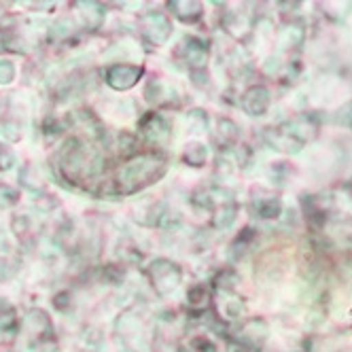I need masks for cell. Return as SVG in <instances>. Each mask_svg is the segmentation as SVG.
<instances>
[{
	"label": "cell",
	"mask_w": 352,
	"mask_h": 352,
	"mask_svg": "<svg viewBox=\"0 0 352 352\" xmlns=\"http://www.w3.org/2000/svg\"><path fill=\"white\" fill-rule=\"evenodd\" d=\"M166 157L160 153H136L128 162H125L115 176V193L121 195H132L148 185L157 183L166 174Z\"/></svg>",
	"instance_id": "obj_1"
},
{
	"label": "cell",
	"mask_w": 352,
	"mask_h": 352,
	"mask_svg": "<svg viewBox=\"0 0 352 352\" xmlns=\"http://www.w3.org/2000/svg\"><path fill=\"white\" fill-rule=\"evenodd\" d=\"M104 168V157L100 151L85 144L81 138H68L60 151L58 157V170L70 183H87L94 181L96 176Z\"/></svg>",
	"instance_id": "obj_2"
},
{
	"label": "cell",
	"mask_w": 352,
	"mask_h": 352,
	"mask_svg": "<svg viewBox=\"0 0 352 352\" xmlns=\"http://www.w3.org/2000/svg\"><path fill=\"white\" fill-rule=\"evenodd\" d=\"M146 278L153 287V291L162 297L174 293L183 283V270L179 263H174L170 259H153L146 265Z\"/></svg>",
	"instance_id": "obj_3"
},
{
	"label": "cell",
	"mask_w": 352,
	"mask_h": 352,
	"mask_svg": "<svg viewBox=\"0 0 352 352\" xmlns=\"http://www.w3.org/2000/svg\"><path fill=\"white\" fill-rule=\"evenodd\" d=\"M138 130L142 138L153 146H166L172 140V128L170 123L160 113H146L138 121Z\"/></svg>",
	"instance_id": "obj_4"
},
{
	"label": "cell",
	"mask_w": 352,
	"mask_h": 352,
	"mask_svg": "<svg viewBox=\"0 0 352 352\" xmlns=\"http://www.w3.org/2000/svg\"><path fill=\"white\" fill-rule=\"evenodd\" d=\"M144 74L142 66H134V64H113L107 68L104 81L109 87H113L115 91H128L132 89Z\"/></svg>",
	"instance_id": "obj_5"
},
{
	"label": "cell",
	"mask_w": 352,
	"mask_h": 352,
	"mask_svg": "<svg viewBox=\"0 0 352 352\" xmlns=\"http://www.w3.org/2000/svg\"><path fill=\"white\" fill-rule=\"evenodd\" d=\"M21 331L30 342H47L54 336V322L43 310H30L21 320Z\"/></svg>",
	"instance_id": "obj_6"
},
{
	"label": "cell",
	"mask_w": 352,
	"mask_h": 352,
	"mask_svg": "<svg viewBox=\"0 0 352 352\" xmlns=\"http://www.w3.org/2000/svg\"><path fill=\"white\" fill-rule=\"evenodd\" d=\"M140 26H142L144 38L148 43H153V45L166 43L170 38V34H172V23H170L168 15L160 13V11H151V13L142 15Z\"/></svg>",
	"instance_id": "obj_7"
},
{
	"label": "cell",
	"mask_w": 352,
	"mask_h": 352,
	"mask_svg": "<svg viewBox=\"0 0 352 352\" xmlns=\"http://www.w3.org/2000/svg\"><path fill=\"white\" fill-rule=\"evenodd\" d=\"M270 102H272L270 91H267L263 85L250 87V89H246L244 96H242V109H244V113L253 115V117L265 115V111L270 109Z\"/></svg>",
	"instance_id": "obj_8"
},
{
	"label": "cell",
	"mask_w": 352,
	"mask_h": 352,
	"mask_svg": "<svg viewBox=\"0 0 352 352\" xmlns=\"http://www.w3.org/2000/svg\"><path fill=\"white\" fill-rule=\"evenodd\" d=\"M183 54H185V62L189 64L191 72L204 70L206 60H208V43L199 41V38H189L183 43Z\"/></svg>",
	"instance_id": "obj_9"
},
{
	"label": "cell",
	"mask_w": 352,
	"mask_h": 352,
	"mask_svg": "<svg viewBox=\"0 0 352 352\" xmlns=\"http://www.w3.org/2000/svg\"><path fill=\"white\" fill-rule=\"evenodd\" d=\"M253 210L257 217L261 219H276L283 210V204L280 199L276 197L274 193H267V191H255L253 195Z\"/></svg>",
	"instance_id": "obj_10"
},
{
	"label": "cell",
	"mask_w": 352,
	"mask_h": 352,
	"mask_svg": "<svg viewBox=\"0 0 352 352\" xmlns=\"http://www.w3.org/2000/svg\"><path fill=\"white\" fill-rule=\"evenodd\" d=\"M168 7L174 13V17H179L185 23H195L204 13L202 3H195V0H172Z\"/></svg>",
	"instance_id": "obj_11"
},
{
	"label": "cell",
	"mask_w": 352,
	"mask_h": 352,
	"mask_svg": "<svg viewBox=\"0 0 352 352\" xmlns=\"http://www.w3.org/2000/svg\"><path fill=\"white\" fill-rule=\"evenodd\" d=\"M77 13H79V19L85 28L89 30H96L102 26V21H104V15H107V9L102 5H98V3H79L77 5Z\"/></svg>",
	"instance_id": "obj_12"
},
{
	"label": "cell",
	"mask_w": 352,
	"mask_h": 352,
	"mask_svg": "<svg viewBox=\"0 0 352 352\" xmlns=\"http://www.w3.org/2000/svg\"><path fill=\"white\" fill-rule=\"evenodd\" d=\"M117 333L123 340H138L140 333H142V322H140V318L134 316V314H130V312H123L117 318Z\"/></svg>",
	"instance_id": "obj_13"
},
{
	"label": "cell",
	"mask_w": 352,
	"mask_h": 352,
	"mask_svg": "<svg viewBox=\"0 0 352 352\" xmlns=\"http://www.w3.org/2000/svg\"><path fill=\"white\" fill-rule=\"evenodd\" d=\"M187 306L191 312L199 314L210 306V293L204 285H195L187 291Z\"/></svg>",
	"instance_id": "obj_14"
},
{
	"label": "cell",
	"mask_w": 352,
	"mask_h": 352,
	"mask_svg": "<svg viewBox=\"0 0 352 352\" xmlns=\"http://www.w3.org/2000/svg\"><path fill=\"white\" fill-rule=\"evenodd\" d=\"M183 162L193 168H202L208 162V148L202 142H187L183 151Z\"/></svg>",
	"instance_id": "obj_15"
},
{
	"label": "cell",
	"mask_w": 352,
	"mask_h": 352,
	"mask_svg": "<svg viewBox=\"0 0 352 352\" xmlns=\"http://www.w3.org/2000/svg\"><path fill=\"white\" fill-rule=\"evenodd\" d=\"M170 94H174V91H172L166 83H162V81H151V83L146 85V89H144L146 102L155 104V107H168V104H170V102H168Z\"/></svg>",
	"instance_id": "obj_16"
},
{
	"label": "cell",
	"mask_w": 352,
	"mask_h": 352,
	"mask_svg": "<svg viewBox=\"0 0 352 352\" xmlns=\"http://www.w3.org/2000/svg\"><path fill=\"white\" fill-rule=\"evenodd\" d=\"M19 327V318L15 308L9 304V301L0 299V333H11Z\"/></svg>",
	"instance_id": "obj_17"
},
{
	"label": "cell",
	"mask_w": 352,
	"mask_h": 352,
	"mask_svg": "<svg viewBox=\"0 0 352 352\" xmlns=\"http://www.w3.org/2000/svg\"><path fill=\"white\" fill-rule=\"evenodd\" d=\"M240 136V130H238V125L230 119H219V130H217V142L223 146H228V144H234Z\"/></svg>",
	"instance_id": "obj_18"
},
{
	"label": "cell",
	"mask_w": 352,
	"mask_h": 352,
	"mask_svg": "<svg viewBox=\"0 0 352 352\" xmlns=\"http://www.w3.org/2000/svg\"><path fill=\"white\" fill-rule=\"evenodd\" d=\"M0 136H5L9 142H17L21 140L23 132H21V121L13 115H7L0 119Z\"/></svg>",
	"instance_id": "obj_19"
},
{
	"label": "cell",
	"mask_w": 352,
	"mask_h": 352,
	"mask_svg": "<svg viewBox=\"0 0 352 352\" xmlns=\"http://www.w3.org/2000/svg\"><path fill=\"white\" fill-rule=\"evenodd\" d=\"M236 212H238V206L234 204V202H223V206L217 210V214H214V219H212V223H214V228H219V230H225V228H230V225L236 221Z\"/></svg>",
	"instance_id": "obj_20"
},
{
	"label": "cell",
	"mask_w": 352,
	"mask_h": 352,
	"mask_svg": "<svg viewBox=\"0 0 352 352\" xmlns=\"http://www.w3.org/2000/svg\"><path fill=\"white\" fill-rule=\"evenodd\" d=\"M236 285H238V274L232 272V270L221 272V274L217 276V278H214V287H217L219 291H232Z\"/></svg>",
	"instance_id": "obj_21"
},
{
	"label": "cell",
	"mask_w": 352,
	"mask_h": 352,
	"mask_svg": "<svg viewBox=\"0 0 352 352\" xmlns=\"http://www.w3.org/2000/svg\"><path fill=\"white\" fill-rule=\"evenodd\" d=\"M183 352H217V348L206 336H197L189 342V346Z\"/></svg>",
	"instance_id": "obj_22"
},
{
	"label": "cell",
	"mask_w": 352,
	"mask_h": 352,
	"mask_svg": "<svg viewBox=\"0 0 352 352\" xmlns=\"http://www.w3.org/2000/svg\"><path fill=\"white\" fill-rule=\"evenodd\" d=\"M17 199H19V195H17V191L13 187L0 183V208H11V206H15Z\"/></svg>",
	"instance_id": "obj_23"
},
{
	"label": "cell",
	"mask_w": 352,
	"mask_h": 352,
	"mask_svg": "<svg viewBox=\"0 0 352 352\" xmlns=\"http://www.w3.org/2000/svg\"><path fill=\"white\" fill-rule=\"evenodd\" d=\"M15 79V66L11 60H0V85H9Z\"/></svg>",
	"instance_id": "obj_24"
},
{
	"label": "cell",
	"mask_w": 352,
	"mask_h": 352,
	"mask_svg": "<svg viewBox=\"0 0 352 352\" xmlns=\"http://www.w3.org/2000/svg\"><path fill=\"white\" fill-rule=\"evenodd\" d=\"M72 30L74 28H72V23L68 19H60L52 26V38H66V36L72 34Z\"/></svg>",
	"instance_id": "obj_25"
},
{
	"label": "cell",
	"mask_w": 352,
	"mask_h": 352,
	"mask_svg": "<svg viewBox=\"0 0 352 352\" xmlns=\"http://www.w3.org/2000/svg\"><path fill=\"white\" fill-rule=\"evenodd\" d=\"M338 123L344 125V128H350L352 130V100L348 104H344L338 113Z\"/></svg>",
	"instance_id": "obj_26"
},
{
	"label": "cell",
	"mask_w": 352,
	"mask_h": 352,
	"mask_svg": "<svg viewBox=\"0 0 352 352\" xmlns=\"http://www.w3.org/2000/svg\"><path fill=\"white\" fill-rule=\"evenodd\" d=\"M13 164H15V155L11 153L9 148L0 146V172L11 170V168H13Z\"/></svg>",
	"instance_id": "obj_27"
},
{
	"label": "cell",
	"mask_w": 352,
	"mask_h": 352,
	"mask_svg": "<svg viewBox=\"0 0 352 352\" xmlns=\"http://www.w3.org/2000/svg\"><path fill=\"white\" fill-rule=\"evenodd\" d=\"M242 310H244V306L240 304V299H236V301H228V304H225V314H228L230 318H238L240 314H242Z\"/></svg>",
	"instance_id": "obj_28"
},
{
	"label": "cell",
	"mask_w": 352,
	"mask_h": 352,
	"mask_svg": "<svg viewBox=\"0 0 352 352\" xmlns=\"http://www.w3.org/2000/svg\"><path fill=\"white\" fill-rule=\"evenodd\" d=\"M49 352H54V350H49Z\"/></svg>",
	"instance_id": "obj_29"
}]
</instances>
